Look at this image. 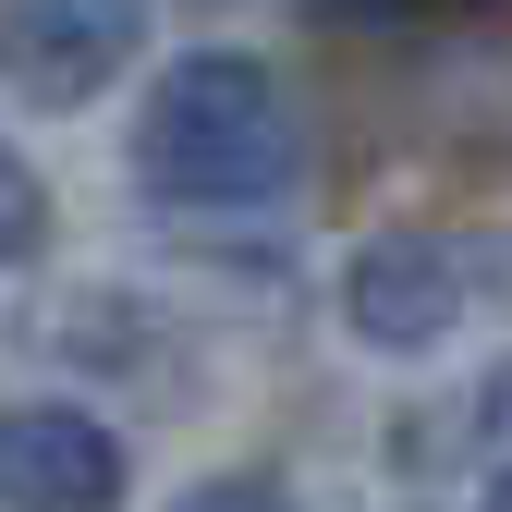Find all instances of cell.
Instances as JSON below:
<instances>
[{"mask_svg":"<svg viewBox=\"0 0 512 512\" xmlns=\"http://www.w3.org/2000/svg\"><path fill=\"white\" fill-rule=\"evenodd\" d=\"M135 171L159 196H196V208H256L305 171V122H293L269 61L183 49L159 74V98H147V122H135Z\"/></svg>","mask_w":512,"mask_h":512,"instance_id":"6da1fadb","label":"cell"},{"mask_svg":"<svg viewBox=\"0 0 512 512\" xmlns=\"http://www.w3.org/2000/svg\"><path fill=\"white\" fill-rule=\"evenodd\" d=\"M147 37V0H13L0 13V61H13L25 110H86Z\"/></svg>","mask_w":512,"mask_h":512,"instance_id":"7a4b0ae2","label":"cell"},{"mask_svg":"<svg viewBox=\"0 0 512 512\" xmlns=\"http://www.w3.org/2000/svg\"><path fill=\"white\" fill-rule=\"evenodd\" d=\"M342 317H354L378 354H427V342L464 317V269H452V244H439V232H378V244H354V269H342Z\"/></svg>","mask_w":512,"mask_h":512,"instance_id":"3957f363","label":"cell"},{"mask_svg":"<svg viewBox=\"0 0 512 512\" xmlns=\"http://www.w3.org/2000/svg\"><path fill=\"white\" fill-rule=\"evenodd\" d=\"M0 500L13 512H110L122 500V439L74 403H25L0 427Z\"/></svg>","mask_w":512,"mask_h":512,"instance_id":"277c9868","label":"cell"},{"mask_svg":"<svg viewBox=\"0 0 512 512\" xmlns=\"http://www.w3.org/2000/svg\"><path fill=\"white\" fill-rule=\"evenodd\" d=\"M171 512H293V500H281L269 476H208V488H183Z\"/></svg>","mask_w":512,"mask_h":512,"instance_id":"5b68a950","label":"cell"},{"mask_svg":"<svg viewBox=\"0 0 512 512\" xmlns=\"http://www.w3.org/2000/svg\"><path fill=\"white\" fill-rule=\"evenodd\" d=\"M476 512H512V476H488V488H476Z\"/></svg>","mask_w":512,"mask_h":512,"instance_id":"8992f818","label":"cell"},{"mask_svg":"<svg viewBox=\"0 0 512 512\" xmlns=\"http://www.w3.org/2000/svg\"><path fill=\"white\" fill-rule=\"evenodd\" d=\"M500 415H512V378H500Z\"/></svg>","mask_w":512,"mask_h":512,"instance_id":"52a82bcc","label":"cell"}]
</instances>
